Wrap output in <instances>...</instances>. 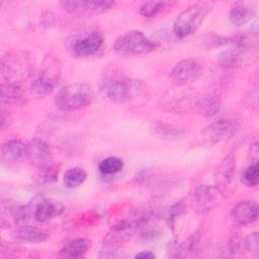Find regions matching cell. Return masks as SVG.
I'll list each match as a JSON object with an SVG mask.
<instances>
[{"label": "cell", "mask_w": 259, "mask_h": 259, "mask_svg": "<svg viewBox=\"0 0 259 259\" xmlns=\"http://www.w3.org/2000/svg\"><path fill=\"white\" fill-rule=\"evenodd\" d=\"M94 99L93 89L85 83H72L58 92L55 103L58 109L65 112L76 111L88 106Z\"/></svg>", "instance_id": "cell-1"}, {"label": "cell", "mask_w": 259, "mask_h": 259, "mask_svg": "<svg viewBox=\"0 0 259 259\" xmlns=\"http://www.w3.org/2000/svg\"><path fill=\"white\" fill-rule=\"evenodd\" d=\"M1 73L7 82L19 83L33 75V59L25 51H11L1 59Z\"/></svg>", "instance_id": "cell-2"}, {"label": "cell", "mask_w": 259, "mask_h": 259, "mask_svg": "<svg viewBox=\"0 0 259 259\" xmlns=\"http://www.w3.org/2000/svg\"><path fill=\"white\" fill-rule=\"evenodd\" d=\"M212 3L198 2L184 9L176 17L173 31L178 38H184L197 30L207 14L211 11Z\"/></svg>", "instance_id": "cell-3"}, {"label": "cell", "mask_w": 259, "mask_h": 259, "mask_svg": "<svg viewBox=\"0 0 259 259\" xmlns=\"http://www.w3.org/2000/svg\"><path fill=\"white\" fill-rule=\"evenodd\" d=\"M103 90L108 99L113 102L123 103L132 100L143 92V83L120 74H111L105 77Z\"/></svg>", "instance_id": "cell-4"}, {"label": "cell", "mask_w": 259, "mask_h": 259, "mask_svg": "<svg viewBox=\"0 0 259 259\" xmlns=\"http://www.w3.org/2000/svg\"><path fill=\"white\" fill-rule=\"evenodd\" d=\"M61 77V64L56 56L48 55L42 61L40 70L34 75L30 88L38 96L51 94L57 87Z\"/></svg>", "instance_id": "cell-5"}, {"label": "cell", "mask_w": 259, "mask_h": 259, "mask_svg": "<svg viewBox=\"0 0 259 259\" xmlns=\"http://www.w3.org/2000/svg\"><path fill=\"white\" fill-rule=\"evenodd\" d=\"M158 48V44L150 39L141 30H131L116 37L113 50L120 56H141Z\"/></svg>", "instance_id": "cell-6"}, {"label": "cell", "mask_w": 259, "mask_h": 259, "mask_svg": "<svg viewBox=\"0 0 259 259\" xmlns=\"http://www.w3.org/2000/svg\"><path fill=\"white\" fill-rule=\"evenodd\" d=\"M239 128L240 124L236 119L221 118L206 125L200 133V139L202 144L213 146L233 138Z\"/></svg>", "instance_id": "cell-7"}, {"label": "cell", "mask_w": 259, "mask_h": 259, "mask_svg": "<svg viewBox=\"0 0 259 259\" xmlns=\"http://www.w3.org/2000/svg\"><path fill=\"white\" fill-rule=\"evenodd\" d=\"M134 213L135 212H132L128 218L121 220L111 227L102 240L104 247H119L122 243L127 241L138 229L142 228L141 219Z\"/></svg>", "instance_id": "cell-8"}, {"label": "cell", "mask_w": 259, "mask_h": 259, "mask_svg": "<svg viewBox=\"0 0 259 259\" xmlns=\"http://www.w3.org/2000/svg\"><path fill=\"white\" fill-rule=\"evenodd\" d=\"M223 198V191L214 185H197L191 195V205L198 214H205L217 207Z\"/></svg>", "instance_id": "cell-9"}, {"label": "cell", "mask_w": 259, "mask_h": 259, "mask_svg": "<svg viewBox=\"0 0 259 259\" xmlns=\"http://www.w3.org/2000/svg\"><path fill=\"white\" fill-rule=\"evenodd\" d=\"M113 1L108 0H64L60 2L62 8L71 15L77 17H91L103 13L114 6Z\"/></svg>", "instance_id": "cell-10"}, {"label": "cell", "mask_w": 259, "mask_h": 259, "mask_svg": "<svg viewBox=\"0 0 259 259\" xmlns=\"http://www.w3.org/2000/svg\"><path fill=\"white\" fill-rule=\"evenodd\" d=\"M203 65L194 58L183 59L176 63L170 72V78L177 86H185L195 81L201 75Z\"/></svg>", "instance_id": "cell-11"}, {"label": "cell", "mask_w": 259, "mask_h": 259, "mask_svg": "<svg viewBox=\"0 0 259 259\" xmlns=\"http://www.w3.org/2000/svg\"><path fill=\"white\" fill-rule=\"evenodd\" d=\"M198 97L190 90L178 89L175 91L167 92L162 98V106L168 111L175 113L188 112L194 109Z\"/></svg>", "instance_id": "cell-12"}, {"label": "cell", "mask_w": 259, "mask_h": 259, "mask_svg": "<svg viewBox=\"0 0 259 259\" xmlns=\"http://www.w3.org/2000/svg\"><path fill=\"white\" fill-rule=\"evenodd\" d=\"M104 36L98 29H91L86 33L77 37L71 47L73 54L77 57H91L94 56L103 46Z\"/></svg>", "instance_id": "cell-13"}, {"label": "cell", "mask_w": 259, "mask_h": 259, "mask_svg": "<svg viewBox=\"0 0 259 259\" xmlns=\"http://www.w3.org/2000/svg\"><path fill=\"white\" fill-rule=\"evenodd\" d=\"M26 160L29 163L40 169L53 163L52 147L44 140L35 138L27 144Z\"/></svg>", "instance_id": "cell-14"}, {"label": "cell", "mask_w": 259, "mask_h": 259, "mask_svg": "<svg viewBox=\"0 0 259 259\" xmlns=\"http://www.w3.org/2000/svg\"><path fill=\"white\" fill-rule=\"evenodd\" d=\"M259 208L255 200L246 199L236 203L231 210L232 221L238 226H246L258 219Z\"/></svg>", "instance_id": "cell-15"}, {"label": "cell", "mask_w": 259, "mask_h": 259, "mask_svg": "<svg viewBox=\"0 0 259 259\" xmlns=\"http://www.w3.org/2000/svg\"><path fill=\"white\" fill-rule=\"evenodd\" d=\"M64 212V205L61 201L51 198H40L34 201L33 220L39 223L48 222Z\"/></svg>", "instance_id": "cell-16"}, {"label": "cell", "mask_w": 259, "mask_h": 259, "mask_svg": "<svg viewBox=\"0 0 259 259\" xmlns=\"http://www.w3.org/2000/svg\"><path fill=\"white\" fill-rule=\"evenodd\" d=\"M27 155V145L20 140L12 139L2 145L1 159L6 164H16L24 159Z\"/></svg>", "instance_id": "cell-17"}, {"label": "cell", "mask_w": 259, "mask_h": 259, "mask_svg": "<svg viewBox=\"0 0 259 259\" xmlns=\"http://www.w3.org/2000/svg\"><path fill=\"white\" fill-rule=\"evenodd\" d=\"M236 170V158L233 154L227 155L220 163L215 175V186H218L221 190L226 188L232 182Z\"/></svg>", "instance_id": "cell-18"}, {"label": "cell", "mask_w": 259, "mask_h": 259, "mask_svg": "<svg viewBox=\"0 0 259 259\" xmlns=\"http://www.w3.org/2000/svg\"><path fill=\"white\" fill-rule=\"evenodd\" d=\"M11 236L17 241L28 243H42L49 238V234L44 230L26 225L18 226L12 231Z\"/></svg>", "instance_id": "cell-19"}, {"label": "cell", "mask_w": 259, "mask_h": 259, "mask_svg": "<svg viewBox=\"0 0 259 259\" xmlns=\"http://www.w3.org/2000/svg\"><path fill=\"white\" fill-rule=\"evenodd\" d=\"M221 109V99L215 93H208L198 97L194 110L203 117H209L217 114Z\"/></svg>", "instance_id": "cell-20"}, {"label": "cell", "mask_w": 259, "mask_h": 259, "mask_svg": "<svg viewBox=\"0 0 259 259\" xmlns=\"http://www.w3.org/2000/svg\"><path fill=\"white\" fill-rule=\"evenodd\" d=\"M200 251V235L195 232L190 235L184 242L176 244L172 247V252L175 254L173 257H194Z\"/></svg>", "instance_id": "cell-21"}, {"label": "cell", "mask_w": 259, "mask_h": 259, "mask_svg": "<svg viewBox=\"0 0 259 259\" xmlns=\"http://www.w3.org/2000/svg\"><path fill=\"white\" fill-rule=\"evenodd\" d=\"M91 242L86 238H76L66 242L60 249L59 254L65 258H80L90 248Z\"/></svg>", "instance_id": "cell-22"}, {"label": "cell", "mask_w": 259, "mask_h": 259, "mask_svg": "<svg viewBox=\"0 0 259 259\" xmlns=\"http://www.w3.org/2000/svg\"><path fill=\"white\" fill-rule=\"evenodd\" d=\"M1 101L6 104H21L26 101L24 91L17 83L4 82L0 87Z\"/></svg>", "instance_id": "cell-23"}, {"label": "cell", "mask_w": 259, "mask_h": 259, "mask_svg": "<svg viewBox=\"0 0 259 259\" xmlns=\"http://www.w3.org/2000/svg\"><path fill=\"white\" fill-rule=\"evenodd\" d=\"M255 14L254 7L245 3H237L230 9L229 19L233 24L240 26L250 22Z\"/></svg>", "instance_id": "cell-24"}, {"label": "cell", "mask_w": 259, "mask_h": 259, "mask_svg": "<svg viewBox=\"0 0 259 259\" xmlns=\"http://www.w3.org/2000/svg\"><path fill=\"white\" fill-rule=\"evenodd\" d=\"M243 52L237 51L235 49L225 51L218 57V63L221 67L225 69H234L241 66L244 63Z\"/></svg>", "instance_id": "cell-25"}, {"label": "cell", "mask_w": 259, "mask_h": 259, "mask_svg": "<svg viewBox=\"0 0 259 259\" xmlns=\"http://www.w3.org/2000/svg\"><path fill=\"white\" fill-rule=\"evenodd\" d=\"M175 5V2L169 1H148L144 2L140 7V13L145 17H154L166 9Z\"/></svg>", "instance_id": "cell-26"}, {"label": "cell", "mask_w": 259, "mask_h": 259, "mask_svg": "<svg viewBox=\"0 0 259 259\" xmlns=\"http://www.w3.org/2000/svg\"><path fill=\"white\" fill-rule=\"evenodd\" d=\"M87 178V172L81 167H73L68 169L63 177L66 187L75 188L81 185Z\"/></svg>", "instance_id": "cell-27"}, {"label": "cell", "mask_w": 259, "mask_h": 259, "mask_svg": "<svg viewBox=\"0 0 259 259\" xmlns=\"http://www.w3.org/2000/svg\"><path fill=\"white\" fill-rule=\"evenodd\" d=\"M154 132L158 137L165 140L178 139L185 135V131L183 128L173 124H167V123L157 124L154 128Z\"/></svg>", "instance_id": "cell-28"}, {"label": "cell", "mask_w": 259, "mask_h": 259, "mask_svg": "<svg viewBox=\"0 0 259 259\" xmlns=\"http://www.w3.org/2000/svg\"><path fill=\"white\" fill-rule=\"evenodd\" d=\"M98 169L103 175H113L123 169V161L118 157H107L99 163Z\"/></svg>", "instance_id": "cell-29"}, {"label": "cell", "mask_w": 259, "mask_h": 259, "mask_svg": "<svg viewBox=\"0 0 259 259\" xmlns=\"http://www.w3.org/2000/svg\"><path fill=\"white\" fill-rule=\"evenodd\" d=\"M59 172H60V166L52 163V164L39 169L37 178H38L39 182H41L44 184H50V183L56 182L58 180Z\"/></svg>", "instance_id": "cell-30"}, {"label": "cell", "mask_w": 259, "mask_h": 259, "mask_svg": "<svg viewBox=\"0 0 259 259\" xmlns=\"http://www.w3.org/2000/svg\"><path fill=\"white\" fill-rule=\"evenodd\" d=\"M242 181L248 186H256L259 182V167L258 163H253L248 166L242 173Z\"/></svg>", "instance_id": "cell-31"}, {"label": "cell", "mask_w": 259, "mask_h": 259, "mask_svg": "<svg viewBox=\"0 0 259 259\" xmlns=\"http://www.w3.org/2000/svg\"><path fill=\"white\" fill-rule=\"evenodd\" d=\"M202 44L206 49L220 48L229 44V37L217 33H206L202 37Z\"/></svg>", "instance_id": "cell-32"}, {"label": "cell", "mask_w": 259, "mask_h": 259, "mask_svg": "<svg viewBox=\"0 0 259 259\" xmlns=\"http://www.w3.org/2000/svg\"><path fill=\"white\" fill-rule=\"evenodd\" d=\"M244 245H245V251H249L251 254L258 256L259 253V237L258 233L254 232L249 234L246 238H244Z\"/></svg>", "instance_id": "cell-33"}, {"label": "cell", "mask_w": 259, "mask_h": 259, "mask_svg": "<svg viewBox=\"0 0 259 259\" xmlns=\"http://www.w3.org/2000/svg\"><path fill=\"white\" fill-rule=\"evenodd\" d=\"M184 211V206H183V203L181 201H178L176 202L175 204H173L168 212H167V215H166V221L168 223V225L173 229L174 228V225H175V220L177 218H179Z\"/></svg>", "instance_id": "cell-34"}, {"label": "cell", "mask_w": 259, "mask_h": 259, "mask_svg": "<svg viewBox=\"0 0 259 259\" xmlns=\"http://www.w3.org/2000/svg\"><path fill=\"white\" fill-rule=\"evenodd\" d=\"M10 123V116L9 114L2 108L1 109V128H5Z\"/></svg>", "instance_id": "cell-35"}, {"label": "cell", "mask_w": 259, "mask_h": 259, "mask_svg": "<svg viewBox=\"0 0 259 259\" xmlns=\"http://www.w3.org/2000/svg\"><path fill=\"white\" fill-rule=\"evenodd\" d=\"M155 257H156L155 254L152 253L151 251H142L135 256V258H139V259H154Z\"/></svg>", "instance_id": "cell-36"}, {"label": "cell", "mask_w": 259, "mask_h": 259, "mask_svg": "<svg viewBox=\"0 0 259 259\" xmlns=\"http://www.w3.org/2000/svg\"><path fill=\"white\" fill-rule=\"evenodd\" d=\"M250 150H251V159L253 158L254 156V161L257 162V156H258V144L257 143H254L251 145L250 147Z\"/></svg>", "instance_id": "cell-37"}]
</instances>
